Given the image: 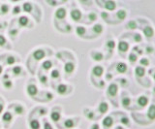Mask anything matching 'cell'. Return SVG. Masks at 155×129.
<instances>
[{"label": "cell", "instance_id": "obj_11", "mask_svg": "<svg viewBox=\"0 0 155 129\" xmlns=\"http://www.w3.org/2000/svg\"><path fill=\"white\" fill-rule=\"evenodd\" d=\"M143 33L144 35L147 36V38H151L154 34V31H153V28L151 26H145L143 28Z\"/></svg>", "mask_w": 155, "mask_h": 129}, {"label": "cell", "instance_id": "obj_18", "mask_svg": "<svg viewBox=\"0 0 155 129\" xmlns=\"http://www.w3.org/2000/svg\"><path fill=\"white\" fill-rule=\"evenodd\" d=\"M28 18L25 17V16H23V17H21L18 18V25H21V26H26L28 25Z\"/></svg>", "mask_w": 155, "mask_h": 129}, {"label": "cell", "instance_id": "obj_43", "mask_svg": "<svg viewBox=\"0 0 155 129\" xmlns=\"http://www.w3.org/2000/svg\"><path fill=\"white\" fill-rule=\"evenodd\" d=\"M9 11V6L8 5H2L1 6V12H2V14H6L7 12Z\"/></svg>", "mask_w": 155, "mask_h": 129}, {"label": "cell", "instance_id": "obj_24", "mask_svg": "<svg viewBox=\"0 0 155 129\" xmlns=\"http://www.w3.org/2000/svg\"><path fill=\"white\" fill-rule=\"evenodd\" d=\"M42 66H43V68L45 70H50L52 67V62L50 61V60H46V61L43 62Z\"/></svg>", "mask_w": 155, "mask_h": 129}, {"label": "cell", "instance_id": "obj_12", "mask_svg": "<svg viewBox=\"0 0 155 129\" xmlns=\"http://www.w3.org/2000/svg\"><path fill=\"white\" fill-rule=\"evenodd\" d=\"M105 8L109 11H114L116 8V4L114 1H106L105 3Z\"/></svg>", "mask_w": 155, "mask_h": 129}, {"label": "cell", "instance_id": "obj_3", "mask_svg": "<svg viewBox=\"0 0 155 129\" xmlns=\"http://www.w3.org/2000/svg\"><path fill=\"white\" fill-rule=\"evenodd\" d=\"M129 49V44L125 41H120L118 43V51L120 52H126Z\"/></svg>", "mask_w": 155, "mask_h": 129}, {"label": "cell", "instance_id": "obj_44", "mask_svg": "<svg viewBox=\"0 0 155 129\" xmlns=\"http://www.w3.org/2000/svg\"><path fill=\"white\" fill-rule=\"evenodd\" d=\"M40 82L42 84H47V82H48V77H47V76H45V75L41 76V77H40Z\"/></svg>", "mask_w": 155, "mask_h": 129}, {"label": "cell", "instance_id": "obj_57", "mask_svg": "<svg viewBox=\"0 0 155 129\" xmlns=\"http://www.w3.org/2000/svg\"><path fill=\"white\" fill-rule=\"evenodd\" d=\"M2 111H3V104H0V114L2 113Z\"/></svg>", "mask_w": 155, "mask_h": 129}, {"label": "cell", "instance_id": "obj_13", "mask_svg": "<svg viewBox=\"0 0 155 129\" xmlns=\"http://www.w3.org/2000/svg\"><path fill=\"white\" fill-rule=\"evenodd\" d=\"M135 73H136V76H137V77H143L145 74V70L143 67L138 66V67H136V69H135Z\"/></svg>", "mask_w": 155, "mask_h": 129}, {"label": "cell", "instance_id": "obj_48", "mask_svg": "<svg viewBox=\"0 0 155 129\" xmlns=\"http://www.w3.org/2000/svg\"><path fill=\"white\" fill-rule=\"evenodd\" d=\"M13 13L15 14V15H18V14L21 13V8H19L18 6L15 7V8H14V11H13Z\"/></svg>", "mask_w": 155, "mask_h": 129}, {"label": "cell", "instance_id": "obj_29", "mask_svg": "<svg viewBox=\"0 0 155 129\" xmlns=\"http://www.w3.org/2000/svg\"><path fill=\"white\" fill-rule=\"evenodd\" d=\"M130 104H131V99L129 97H123L122 98V105H123V107L128 108L130 106Z\"/></svg>", "mask_w": 155, "mask_h": 129}, {"label": "cell", "instance_id": "obj_58", "mask_svg": "<svg viewBox=\"0 0 155 129\" xmlns=\"http://www.w3.org/2000/svg\"><path fill=\"white\" fill-rule=\"evenodd\" d=\"M111 78H113V76H111L110 74H108V75H107V79H109V80H110Z\"/></svg>", "mask_w": 155, "mask_h": 129}, {"label": "cell", "instance_id": "obj_34", "mask_svg": "<svg viewBox=\"0 0 155 129\" xmlns=\"http://www.w3.org/2000/svg\"><path fill=\"white\" fill-rule=\"evenodd\" d=\"M107 47H108L110 51H113L114 49V47H115V42L114 40L108 41V42H107Z\"/></svg>", "mask_w": 155, "mask_h": 129}, {"label": "cell", "instance_id": "obj_28", "mask_svg": "<svg viewBox=\"0 0 155 129\" xmlns=\"http://www.w3.org/2000/svg\"><path fill=\"white\" fill-rule=\"evenodd\" d=\"M116 17H117L119 20H124V18H126V11L119 10L117 13H116Z\"/></svg>", "mask_w": 155, "mask_h": 129}, {"label": "cell", "instance_id": "obj_41", "mask_svg": "<svg viewBox=\"0 0 155 129\" xmlns=\"http://www.w3.org/2000/svg\"><path fill=\"white\" fill-rule=\"evenodd\" d=\"M134 41L135 42H137V43H139V42H142V36H140V34H135L134 35Z\"/></svg>", "mask_w": 155, "mask_h": 129}, {"label": "cell", "instance_id": "obj_59", "mask_svg": "<svg viewBox=\"0 0 155 129\" xmlns=\"http://www.w3.org/2000/svg\"><path fill=\"white\" fill-rule=\"evenodd\" d=\"M1 73H2V66L0 65V74H1Z\"/></svg>", "mask_w": 155, "mask_h": 129}, {"label": "cell", "instance_id": "obj_9", "mask_svg": "<svg viewBox=\"0 0 155 129\" xmlns=\"http://www.w3.org/2000/svg\"><path fill=\"white\" fill-rule=\"evenodd\" d=\"M116 70H117V72L123 74L127 71V65H126L124 62H119V63H117V65H116Z\"/></svg>", "mask_w": 155, "mask_h": 129}, {"label": "cell", "instance_id": "obj_51", "mask_svg": "<svg viewBox=\"0 0 155 129\" xmlns=\"http://www.w3.org/2000/svg\"><path fill=\"white\" fill-rule=\"evenodd\" d=\"M17 33H18V30H16V29H13V30H11V31H10V34H11L12 36H15V35H17Z\"/></svg>", "mask_w": 155, "mask_h": 129}, {"label": "cell", "instance_id": "obj_35", "mask_svg": "<svg viewBox=\"0 0 155 129\" xmlns=\"http://www.w3.org/2000/svg\"><path fill=\"white\" fill-rule=\"evenodd\" d=\"M6 62H7V64H8V65H13V64L15 63V62H16V58H15L14 56L10 55V56L7 57Z\"/></svg>", "mask_w": 155, "mask_h": 129}, {"label": "cell", "instance_id": "obj_7", "mask_svg": "<svg viewBox=\"0 0 155 129\" xmlns=\"http://www.w3.org/2000/svg\"><path fill=\"white\" fill-rule=\"evenodd\" d=\"M64 70H65V72L67 74L73 73V72H74V70H75L74 63H72V62H67V63L65 64V66H64Z\"/></svg>", "mask_w": 155, "mask_h": 129}, {"label": "cell", "instance_id": "obj_2", "mask_svg": "<svg viewBox=\"0 0 155 129\" xmlns=\"http://www.w3.org/2000/svg\"><path fill=\"white\" fill-rule=\"evenodd\" d=\"M117 90H118L117 84H110L108 88V94H110V96H114V95H116V93H117Z\"/></svg>", "mask_w": 155, "mask_h": 129}, {"label": "cell", "instance_id": "obj_17", "mask_svg": "<svg viewBox=\"0 0 155 129\" xmlns=\"http://www.w3.org/2000/svg\"><path fill=\"white\" fill-rule=\"evenodd\" d=\"M108 109H109V106H108V104H107L106 102H101L100 105H99V112L101 114H105L107 113V111H108Z\"/></svg>", "mask_w": 155, "mask_h": 129}, {"label": "cell", "instance_id": "obj_38", "mask_svg": "<svg viewBox=\"0 0 155 129\" xmlns=\"http://www.w3.org/2000/svg\"><path fill=\"white\" fill-rule=\"evenodd\" d=\"M120 121L122 122L124 125H129V123H130V121H129V118L127 117H122L120 118Z\"/></svg>", "mask_w": 155, "mask_h": 129}, {"label": "cell", "instance_id": "obj_32", "mask_svg": "<svg viewBox=\"0 0 155 129\" xmlns=\"http://www.w3.org/2000/svg\"><path fill=\"white\" fill-rule=\"evenodd\" d=\"M21 72H22V69H21V67H19V66H15V67L13 68V73L15 76H18L19 74H21Z\"/></svg>", "mask_w": 155, "mask_h": 129}, {"label": "cell", "instance_id": "obj_46", "mask_svg": "<svg viewBox=\"0 0 155 129\" xmlns=\"http://www.w3.org/2000/svg\"><path fill=\"white\" fill-rule=\"evenodd\" d=\"M120 83H121V87H122V88L127 87V84H128V82H127V80H126V79H121Z\"/></svg>", "mask_w": 155, "mask_h": 129}, {"label": "cell", "instance_id": "obj_16", "mask_svg": "<svg viewBox=\"0 0 155 129\" xmlns=\"http://www.w3.org/2000/svg\"><path fill=\"white\" fill-rule=\"evenodd\" d=\"M91 56L92 58H93V60L95 61H101L102 59H103V55L101 54V52H98V51H94L91 54Z\"/></svg>", "mask_w": 155, "mask_h": 129}, {"label": "cell", "instance_id": "obj_37", "mask_svg": "<svg viewBox=\"0 0 155 129\" xmlns=\"http://www.w3.org/2000/svg\"><path fill=\"white\" fill-rule=\"evenodd\" d=\"M137 59H138L137 55H135V54H131V55H129V61L131 62V63H135V62L137 61Z\"/></svg>", "mask_w": 155, "mask_h": 129}, {"label": "cell", "instance_id": "obj_45", "mask_svg": "<svg viewBox=\"0 0 155 129\" xmlns=\"http://www.w3.org/2000/svg\"><path fill=\"white\" fill-rule=\"evenodd\" d=\"M6 39H5V37L3 35H0V46H4L6 44Z\"/></svg>", "mask_w": 155, "mask_h": 129}, {"label": "cell", "instance_id": "obj_26", "mask_svg": "<svg viewBox=\"0 0 155 129\" xmlns=\"http://www.w3.org/2000/svg\"><path fill=\"white\" fill-rule=\"evenodd\" d=\"M64 127L65 128H72L74 127V121L73 119H66L64 121Z\"/></svg>", "mask_w": 155, "mask_h": 129}, {"label": "cell", "instance_id": "obj_49", "mask_svg": "<svg viewBox=\"0 0 155 129\" xmlns=\"http://www.w3.org/2000/svg\"><path fill=\"white\" fill-rule=\"evenodd\" d=\"M44 129H52V127H51V125L50 123L45 121V128H44Z\"/></svg>", "mask_w": 155, "mask_h": 129}, {"label": "cell", "instance_id": "obj_10", "mask_svg": "<svg viewBox=\"0 0 155 129\" xmlns=\"http://www.w3.org/2000/svg\"><path fill=\"white\" fill-rule=\"evenodd\" d=\"M55 17L57 18H64L66 17V10L64 8H59V9H57L56 12H55Z\"/></svg>", "mask_w": 155, "mask_h": 129}, {"label": "cell", "instance_id": "obj_30", "mask_svg": "<svg viewBox=\"0 0 155 129\" xmlns=\"http://www.w3.org/2000/svg\"><path fill=\"white\" fill-rule=\"evenodd\" d=\"M126 27L129 28V29H136V28L138 27V25H137V23H136L134 21H130V22L127 23V25H126Z\"/></svg>", "mask_w": 155, "mask_h": 129}, {"label": "cell", "instance_id": "obj_19", "mask_svg": "<svg viewBox=\"0 0 155 129\" xmlns=\"http://www.w3.org/2000/svg\"><path fill=\"white\" fill-rule=\"evenodd\" d=\"M147 116L148 117L151 119V121H153L154 119V117H155V107H154V105H151L148 110V113H147Z\"/></svg>", "mask_w": 155, "mask_h": 129}, {"label": "cell", "instance_id": "obj_33", "mask_svg": "<svg viewBox=\"0 0 155 129\" xmlns=\"http://www.w3.org/2000/svg\"><path fill=\"white\" fill-rule=\"evenodd\" d=\"M31 10H32V6H31L30 3H24L23 4V11L24 12L29 13V12H31Z\"/></svg>", "mask_w": 155, "mask_h": 129}, {"label": "cell", "instance_id": "obj_50", "mask_svg": "<svg viewBox=\"0 0 155 129\" xmlns=\"http://www.w3.org/2000/svg\"><path fill=\"white\" fill-rule=\"evenodd\" d=\"M47 98H48V100H51L53 98V95L51 93H50V92H48L47 93Z\"/></svg>", "mask_w": 155, "mask_h": 129}, {"label": "cell", "instance_id": "obj_54", "mask_svg": "<svg viewBox=\"0 0 155 129\" xmlns=\"http://www.w3.org/2000/svg\"><path fill=\"white\" fill-rule=\"evenodd\" d=\"M71 29H72L71 25H67V26H66V32H69V31H71Z\"/></svg>", "mask_w": 155, "mask_h": 129}, {"label": "cell", "instance_id": "obj_55", "mask_svg": "<svg viewBox=\"0 0 155 129\" xmlns=\"http://www.w3.org/2000/svg\"><path fill=\"white\" fill-rule=\"evenodd\" d=\"M91 129H99V125L98 124H94V125H92Z\"/></svg>", "mask_w": 155, "mask_h": 129}, {"label": "cell", "instance_id": "obj_22", "mask_svg": "<svg viewBox=\"0 0 155 129\" xmlns=\"http://www.w3.org/2000/svg\"><path fill=\"white\" fill-rule=\"evenodd\" d=\"M30 128L31 129H40V122L37 119H32L30 121Z\"/></svg>", "mask_w": 155, "mask_h": 129}, {"label": "cell", "instance_id": "obj_25", "mask_svg": "<svg viewBox=\"0 0 155 129\" xmlns=\"http://www.w3.org/2000/svg\"><path fill=\"white\" fill-rule=\"evenodd\" d=\"M14 110H15V113L18 114H24V108L22 106H21V105H17V106L14 108Z\"/></svg>", "mask_w": 155, "mask_h": 129}, {"label": "cell", "instance_id": "obj_14", "mask_svg": "<svg viewBox=\"0 0 155 129\" xmlns=\"http://www.w3.org/2000/svg\"><path fill=\"white\" fill-rule=\"evenodd\" d=\"M148 103V99L145 97V96H140L138 98V104L140 105V107H144L147 106Z\"/></svg>", "mask_w": 155, "mask_h": 129}, {"label": "cell", "instance_id": "obj_6", "mask_svg": "<svg viewBox=\"0 0 155 129\" xmlns=\"http://www.w3.org/2000/svg\"><path fill=\"white\" fill-rule=\"evenodd\" d=\"M38 92V89L36 88V85L34 84H29L27 87V93L28 95H30V96H34V95H36Z\"/></svg>", "mask_w": 155, "mask_h": 129}, {"label": "cell", "instance_id": "obj_53", "mask_svg": "<svg viewBox=\"0 0 155 129\" xmlns=\"http://www.w3.org/2000/svg\"><path fill=\"white\" fill-rule=\"evenodd\" d=\"M134 51H137L139 52V54H140V55H142V54H143V51H140V49H139V48H138V47H135V48H134Z\"/></svg>", "mask_w": 155, "mask_h": 129}, {"label": "cell", "instance_id": "obj_42", "mask_svg": "<svg viewBox=\"0 0 155 129\" xmlns=\"http://www.w3.org/2000/svg\"><path fill=\"white\" fill-rule=\"evenodd\" d=\"M86 114V117H88V119H93L94 118V114L93 112H89V111H86V113H84Z\"/></svg>", "mask_w": 155, "mask_h": 129}, {"label": "cell", "instance_id": "obj_20", "mask_svg": "<svg viewBox=\"0 0 155 129\" xmlns=\"http://www.w3.org/2000/svg\"><path fill=\"white\" fill-rule=\"evenodd\" d=\"M12 117H13V116H12V114L10 112L4 113V114L2 116V119H3L4 122H10V121H11Z\"/></svg>", "mask_w": 155, "mask_h": 129}, {"label": "cell", "instance_id": "obj_15", "mask_svg": "<svg viewBox=\"0 0 155 129\" xmlns=\"http://www.w3.org/2000/svg\"><path fill=\"white\" fill-rule=\"evenodd\" d=\"M67 90H68V87L66 84H59L57 87V92L59 93L60 95H63V94H65L67 92Z\"/></svg>", "mask_w": 155, "mask_h": 129}, {"label": "cell", "instance_id": "obj_56", "mask_svg": "<svg viewBox=\"0 0 155 129\" xmlns=\"http://www.w3.org/2000/svg\"><path fill=\"white\" fill-rule=\"evenodd\" d=\"M48 4H51V5H54V6L57 4L55 1H48Z\"/></svg>", "mask_w": 155, "mask_h": 129}, {"label": "cell", "instance_id": "obj_27", "mask_svg": "<svg viewBox=\"0 0 155 129\" xmlns=\"http://www.w3.org/2000/svg\"><path fill=\"white\" fill-rule=\"evenodd\" d=\"M92 30L95 33H97V34H100V33H102V31H103V26L101 25H95L93 28H92Z\"/></svg>", "mask_w": 155, "mask_h": 129}, {"label": "cell", "instance_id": "obj_36", "mask_svg": "<svg viewBox=\"0 0 155 129\" xmlns=\"http://www.w3.org/2000/svg\"><path fill=\"white\" fill-rule=\"evenodd\" d=\"M51 75L52 79H58V78H59V76H60V73H59V71H58V70H52Z\"/></svg>", "mask_w": 155, "mask_h": 129}, {"label": "cell", "instance_id": "obj_4", "mask_svg": "<svg viewBox=\"0 0 155 129\" xmlns=\"http://www.w3.org/2000/svg\"><path fill=\"white\" fill-rule=\"evenodd\" d=\"M71 18H73L74 21H80L81 18V13L79 9H75L71 12Z\"/></svg>", "mask_w": 155, "mask_h": 129}, {"label": "cell", "instance_id": "obj_23", "mask_svg": "<svg viewBox=\"0 0 155 129\" xmlns=\"http://www.w3.org/2000/svg\"><path fill=\"white\" fill-rule=\"evenodd\" d=\"M51 118L52 119L53 121H58L60 119V114L58 112H55L53 111L51 114Z\"/></svg>", "mask_w": 155, "mask_h": 129}, {"label": "cell", "instance_id": "obj_21", "mask_svg": "<svg viewBox=\"0 0 155 129\" xmlns=\"http://www.w3.org/2000/svg\"><path fill=\"white\" fill-rule=\"evenodd\" d=\"M76 32H77V34L79 35V36L82 37V36H84V35L85 34L86 30H85V28H84V26H77V28H76Z\"/></svg>", "mask_w": 155, "mask_h": 129}, {"label": "cell", "instance_id": "obj_52", "mask_svg": "<svg viewBox=\"0 0 155 129\" xmlns=\"http://www.w3.org/2000/svg\"><path fill=\"white\" fill-rule=\"evenodd\" d=\"M101 16L104 18V20H107V18L109 17V15H108V14H107L106 12H103V13H102V14H101Z\"/></svg>", "mask_w": 155, "mask_h": 129}, {"label": "cell", "instance_id": "obj_31", "mask_svg": "<svg viewBox=\"0 0 155 129\" xmlns=\"http://www.w3.org/2000/svg\"><path fill=\"white\" fill-rule=\"evenodd\" d=\"M3 85H4V88H13V83H12V81H9V80H5L4 82H3Z\"/></svg>", "mask_w": 155, "mask_h": 129}, {"label": "cell", "instance_id": "obj_5", "mask_svg": "<svg viewBox=\"0 0 155 129\" xmlns=\"http://www.w3.org/2000/svg\"><path fill=\"white\" fill-rule=\"evenodd\" d=\"M114 124V119L111 117H106L104 119H103V125L106 127V128H110L113 126Z\"/></svg>", "mask_w": 155, "mask_h": 129}, {"label": "cell", "instance_id": "obj_40", "mask_svg": "<svg viewBox=\"0 0 155 129\" xmlns=\"http://www.w3.org/2000/svg\"><path fill=\"white\" fill-rule=\"evenodd\" d=\"M140 65L147 66V65L149 64V61H148L147 58H142V59L140 60Z\"/></svg>", "mask_w": 155, "mask_h": 129}, {"label": "cell", "instance_id": "obj_8", "mask_svg": "<svg viewBox=\"0 0 155 129\" xmlns=\"http://www.w3.org/2000/svg\"><path fill=\"white\" fill-rule=\"evenodd\" d=\"M92 73H93L96 77H101L104 73V68L101 67V66H95V67L92 69Z\"/></svg>", "mask_w": 155, "mask_h": 129}, {"label": "cell", "instance_id": "obj_1", "mask_svg": "<svg viewBox=\"0 0 155 129\" xmlns=\"http://www.w3.org/2000/svg\"><path fill=\"white\" fill-rule=\"evenodd\" d=\"M45 55H46V52L44 51L43 50H36L35 51L33 52L32 55L36 60H41V59L44 58V57H45Z\"/></svg>", "mask_w": 155, "mask_h": 129}, {"label": "cell", "instance_id": "obj_47", "mask_svg": "<svg viewBox=\"0 0 155 129\" xmlns=\"http://www.w3.org/2000/svg\"><path fill=\"white\" fill-rule=\"evenodd\" d=\"M145 51H147V54H152V52L154 51L153 47H151V46H148V47H147V49H145Z\"/></svg>", "mask_w": 155, "mask_h": 129}, {"label": "cell", "instance_id": "obj_39", "mask_svg": "<svg viewBox=\"0 0 155 129\" xmlns=\"http://www.w3.org/2000/svg\"><path fill=\"white\" fill-rule=\"evenodd\" d=\"M88 18L91 21V22H94L97 20V15L95 13H90L89 15H88Z\"/></svg>", "mask_w": 155, "mask_h": 129}]
</instances>
